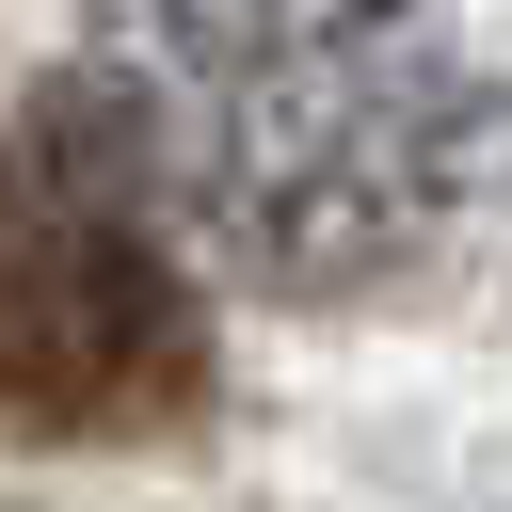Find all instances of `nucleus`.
I'll return each instance as SVG.
<instances>
[{
  "label": "nucleus",
  "mask_w": 512,
  "mask_h": 512,
  "mask_svg": "<svg viewBox=\"0 0 512 512\" xmlns=\"http://www.w3.org/2000/svg\"><path fill=\"white\" fill-rule=\"evenodd\" d=\"M208 400V272L128 176L112 112L48 64L0 144V432L128 448Z\"/></svg>",
  "instance_id": "nucleus-2"
},
{
  "label": "nucleus",
  "mask_w": 512,
  "mask_h": 512,
  "mask_svg": "<svg viewBox=\"0 0 512 512\" xmlns=\"http://www.w3.org/2000/svg\"><path fill=\"white\" fill-rule=\"evenodd\" d=\"M64 80L112 112L192 272L256 304L432 288L512 160L448 0H80Z\"/></svg>",
  "instance_id": "nucleus-1"
}]
</instances>
